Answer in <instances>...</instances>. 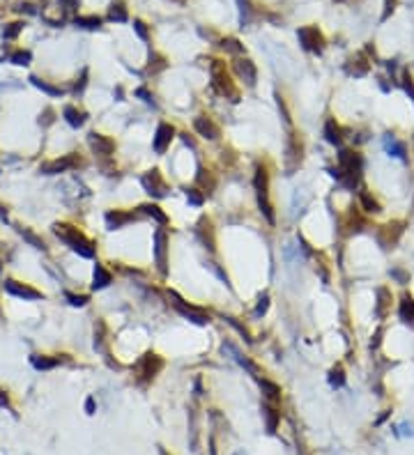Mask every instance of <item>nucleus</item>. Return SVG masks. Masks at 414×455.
<instances>
[{"mask_svg":"<svg viewBox=\"0 0 414 455\" xmlns=\"http://www.w3.org/2000/svg\"><path fill=\"white\" fill-rule=\"evenodd\" d=\"M161 455H168V453H166V451H161Z\"/></svg>","mask_w":414,"mask_h":455,"instance_id":"obj_49","label":"nucleus"},{"mask_svg":"<svg viewBox=\"0 0 414 455\" xmlns=\"http://www.w3.org/2000/svg\"><path fill=\"white\" fill-rule=\"evenodd\" d=\"M0 274H3V262H0Z\"/></svg>","mask_w":414,"mask_h":455,"instance_id":"obj_48","label":"nucleus"},{"mask_svg":"<svg viewBox=\"0 0 414 455\" xmlns=\"http://www.w3.org/2000/svg\"><path fill=\"white\" fill-rule=\"evenodd\" d=\"M265 311H267V295L260 297V301H258V306H255V313H253V315L260 317V315H265Z\"/></svg>","mask_w":414,"mask_h":455,"instance_id":"obj_39","label":"nucleus"},{"mask_svg":"<svg viewBox=\"0 0 414 455\" xmlns=\"http://www.w3.org/2000/svg\"><path fill=\"white\" fill-rule=\"evenodd\" d=\"M21 30H23V23H9V26L5 28V37H7V39H12V37H16Z\"/></svg>","mask_w":414,"mask_h":455,"instance_id":"obj_37","label":"nucleus"},{"mask_svg":"<svg viewBox=\"0 0 414 455\" xmlns=\"http://www.w3.org/2000/svg\"><path fill=\"white\" fill-rule=\"evenodd\" d=\"M30 80H32V85H35V88H40L42 92L51 94V97H60V94H63V90H60V88H55V85H51V83H46V80L37 78V76H30Z\"/></svg>","mask_w":414,"mask_h":455,"instance_id":"obj_28","label":"nucleus"},{"mask_svg":"<svg viewBox=\"0 0 414 455\" xmlns=\"http://www.w3.org/2000/svg\"><path fill=\"white\" fill-rule=\"evenodd\" d=\"M161 366H164V361H161L156 354H145V357L141 359V363H138V375H141V379H152L156 375V373L161 370Z\"/></svg>","mask_w":414,"mask_h":455,"instance_id":"obj_8","label":"nucleus"},{"mask_svg":"<svg viewBox=\"0 0 414 455\" xmlns=\"http://www.w3.org/2000/svg\"><path fill=\"white\" fill-rule=\"evenodd\" d=\"M134 30L138 32V37H141V39L147 42V28H145V23H143V21H134Z\"/></svg>","mask_w":414,"mask_h":455,"instance_id":"obj_41","label":"nucleus"},{"mask_svg":"<svg viewBox=\"0 0 414 455\" xmlns=\"http://www.w3.org/2000/svg\"><path fill=\"white\" fill-rule=\"evenodd\" d=\"M359 200H361V207H364L366 212H370V214H378V212L382 210V207H380V202L375 200V198L370 196L368 191H364V193H361V196H359Z\"/></svg>","mask_w":414,"mask_h":455,"instance_id":"obj_29","label":"nucleus"},{"mask_svg":"<svg viewBox=\"0 0 414 455\" xmlns=\"http://www.w3.org/2000/svg\"><path fill=\"white\" fill-rule=\"evenodd\" d=\"M391 301V295H389L387 287H378V306H375V313L378 317H384L387 315V303Z\"/></svg>","mask_w":414,"mask_h":455,"instance_id":"obj_24","label":"nucleus"},{"mask_svg":"<svg viewBox=\"0 0 414 455\" xmlns=\"http://www.w3.org/2000/svg\"><path fill=\"white\" fill-rule=\"evenodd\" d=\"M221 46H223L226 51H230V53H242V51H244V46H242L237 39H232V37H230V39H223Z\"/></svg>","mask_w":414,"mask_h":455,"instance_id":"obj_34","label":"nucleus"},{"mask_svg":"<svg viewBox=\"0 0 414 455\" xmlns=\"http://www.w3.org/2000/svg\"><path fill=\"white\" fill-rule=\"evenodd\" d=\"M329 384L331 386H343L345 384V375H343V368L341 366H336V368H331V373H329Z\"/></svg>","mask_w":414,"mask_h":455,"instance_id":"obj_32","label":"nucleus"},{"mask_svg":"<svg viewBox=\"0 0 414 455\" xmlns=\"http://www.w3.org/2000/svg\"><path fill=\"white\" fill-rule=\"evenodd\" d=\"M297 39H299V44H302V49L311 51V53H322V49H325V37H322V32L318 30L316 26L299 28Z\"/></svg>","mask_w":414,"mask_h":455,"instance_id":"obj_3","label":"nucleus"},{"mask_svg":"<svg viewBox=\"0 0 414 455\" xmlns=\"http://www.w3.org/2000/svg\"><path fill=\"white\" fill-rule=\"evenodd\" d=\"M85 411H88V414H94V398H88V400H85Z\"/></svg>","mask_w":414,"mask_h":455,"instance_id":"obj_45","label":"nucleus"},{"mask_svg":"<svg viewBox=\"0 0 414 455\" xmlns=\"http://www.w3.org/2000/svg\"><path fill=\"white\" fill-rule=\"evenodd\" d=\"M187 198H189V205H193V207H201L203 202H205V198H203V193L198 191V189H189Z\"/></svg>","mask_w":414,"mask_h":455,"instance_id":"obj_33","label":"nucleus"},{"mask_svg":"<svg viewBox=\"0 0 414 455\" xmlns=\"http://www.w3.org/2000/svg\"><path fill=\"white\" fill-rule=\"evenodd\" d=\"M111 281H113L111 272H108L104 264H97V267H94V283H92L94 290H104L106 285H111Z\"/></svg>","mask_w":414,"mask_h":455,"instance_id":"obj_18","label":"nucleus"},{"mask_svg":"<svg viewBox=\"0 0 414 455\" xmlns=\"http://www.w3.org/2000/svg\"><path fill=\"white\" fill-rule=\"evenodd\" d=\"M384 3H387V5H384V14H382V21H384V18H389V14L393 12V0H384Z\"/></svg>","mask_w":414,"mask_h":455,"instance_id":"obj_43","label":"nucleus"},{"mask_svg":"<svg viewBox=\"0 0 414 455\" xmlns=\"http://www.w3.org/2000/svg\"><path fill=\"white\" fill-rule=\"evenodd\" d=\"M391 276H393V278H396V281H398V283H403V285H405V283H407V281H410V276H407V274H405V272H403V269H391Z\"/></svg>","mask_w":414,"mask_h":455,"instance_id":"obj_40","label":"nucleus"},{"mask_svg":"<svg viewBox=\"0 0 414 455\" xmlns=\"http://www.w3.org/2000/svg\"><path fill=\"white\" fill-rule=\"evenodd\" d=\"M166 251H168V237H166L164 230H156L154 235V255H156V267H159V272L166 276V272H168V267H166Z\"/></svg>","mask_w":414,"mask_h":455,"instance_id":"obj_9","label":"nucleus"},{"mask_svg":"<svg viewBox=\"0 0 414 455\" xmlns=\"http://www.w3.org/2000/svg\"><path fill=\"white\" fill-rule=\"evenodd\" d=\"M108 18L111 21H115V23H125L127 18V7H125V3H113L111 5V9H108Z\"/></svg>","mask_w":414,"mask_h":455,"instance_id":"obj_27","label":"nucleus"},{"mask_svg":"<svg viewBox=\"0 0 414 455\" xmlns=\"http://www.w3.org/2000/svg\"><path fill=\"white\" fill-rule=\"evenodd\" d=\"M141 212L147 214V216H152L154 221H159L161 225L168 223V216H166L164 212H161V207H156V205H150V202H147V205H141Z\"/></svg>","mask_w":414,"mask_h":455,"instance_id":"obj_26","label":"nucleus"},{"mask_svg":"<svg viewBox=\"0 0 414 455\" xmlns=\"http://www.w3.org/2000/svg\"><path fill=\"white\" fill-rule=\"evenodd\" d=\"M403 88H405V92L410 94V99L414 101V78L410 72H403Z\"/></svg>","mask_w":414,"mask_h":455,"instance_id":"obj_36","label":"nucleus"},{"mask_svg":"<svg viewBox=\"0 0 414 455\" xmlns=\"http://www.w3.org/2000/svg\"><path fill=\"white\" fill-rule=\"evenodd\" d=\"M136 97H143V99H145V101H152V94L147 92L145 88H138V90H136Z\"/></svg>","mask_w":414,"mask_h":455,"instance_id":"obj_44","label":"nucleus"},{"mask_svg":"<svg viewBox=\"0 0 414 455\" xmlns=\"http://www.w3.org/2000/svg\"><path fill=\"white\" fill-rule=\"evenodd\" d=\"M398 315L405 324H414V299L410 295H405L401 299V306H398Z\"/></svg>","mask_w":414,"mask_h":455,"instance_id":"obj_17","label":"nucleus"},{"mask_svg":"<svg viewBox=\"0 0 414 455\" xmlns=\"http://www.w3.org/2000/svg\"><path fill=\"white\" fill-rule=\"evenodd\" d=\"M12 60L14 65H23V67H26L28 63H30V53H28V51H16V53H12Z\"/></svg>","mask_w":414,"mask_h":455,"instance_id":"obj_35","label":"nucleus"},{"mask_svg":"<svg viewBox=\"0 0 414 455\" xmlns=\"http://www.w3.org/2000/svg\"><path fill=\"white\" fill-rule=\"evenodd\" d=\"M325 138L329 140L331 145H339L341 143V127L336 125V120H327V125H325Z\"/></svg>","mask_w":414,"mask_h":455,"instance_id":"obj_21","label":"nucleus"},{"mask_svg":"<svg viewBox=\"0 0 414 455\" xmlns=\"http://www.w3.org/2000/svg\"><path fill=\"white\" fill-rule=\"evenodd\" d=\"M401 232H403L401 223H389V225H384L382 230L378 232V239H380V244H382L384 249H391V246L398 241Z\"/></svg>","mask_w":414,"mask_h":455,"instance_id":"obj_15","label":"nucleus"},{"mask_svg":"<svg viewBox=\"0 0 414 455\" xmlns=\"http://www.w3.org/2000/svg\"><path fill=\"white\" fill-rule=\"evenodd\" d=\"M260 388H263V393H265V398H267L269 402H279L281 400V386L279 384H274V382H269V379H260Z\"/></svg>","mask_w":414,"mask_h":455,"instance_id":"obj_19","label":"nucleus"},{"mask_svg":"<svg viewBox=\"0 0 414 455\" xmlns=\"http://www.w3.org/2000/svg\"><path fill=\"white\" fill-rule=\"evenodd\" d=\"M212 88L219 94H223V97H232V101H237V90L232 85L230 76L226 72V65L221 60H214L212 63Z\"/></svg>","mask_w":414,"mask_h":455,"instance_id":"obj_2","label":"nucleus"},{"mask_svg":"<svg viewBox=\"0 0 414 455\" xmlns=\"http://www.w3.org/2000/svg\"><path fill=\"white\" fill-rule=\"evenodd\" d=\"M173 136H175V129L168 125V122H161V125L156 127V134H154V152L156 154H164V152L168 150Z\"/></svg>","mask_w":414,"mask_h":455,"instance_id":"obj_11","label":"nucleus"},{"mask_svg":"<svg viewBox=\"0 0 414 455\" xmlns=\"http://www.w3.org/2000/svg\"><path fill=\"white\" fill-rule=\"evenodd\" d=\"M384 150H387L391 156H396V159H405V152H407L405 145L398 143L393 136H387V138H384Z\"/></svg>","mask_w":414,"mask_h":455,"instance_id":"obj_20","label":"nucleus"},{"mask_svg":"<svg viewBox=\"0 0 414 455\" xmlns=\"http://www.w3.org/2000/svg\"><path fill=\"white\" fill-rule=\"evenodd\" d=\"M232 69H235V74L240 76L242 80H244L249 88H253L255 85V78H258V72H255V65L251 63L249 58H237L235 63H232Z\"/></svg>","mask_w":414,"mask_h":455,"instance_id":"obj_7","label":"nucleus"},{"mask_svg":"<svg viewBox=\"0 0 414 455\" xmlns=\"http://www.w3.org/2000/svg\"><path fill=\"white\" fill-rule=\"evenodd\" d=\"M141 182H143V187H145V191L152 193V196H156V198H164L166 193H168V187H166V182H164V177H161L159 170H150V173H145Z\"/></svg>","mask_w":414,"mask_h":455,"instance_id":"obj_6","label":"nucleus"},{"mask_svg":"<svg viewBox=\"0 0 414 455\" xmlns=\"http://www.w3.org/2000/svg\"><path fill=\"white\" fill-rule=\"evenodd\" d=\"M170 297H173V303H175V308L180 311V315H184L187 320H191V322H196V324H207L209 322V315L205 311H201V308H196V306H187L182 299H180L175 292H170Z\"/></svg>","mask_w":414,"mask_h":455,"instance_id":"obj_5","label":"nucleus"},{"mask_svg":"<svg viewBox=\"0 0 414 455\" xmlns=\"http://www.w3.org/2000/svg\"><path fill=\"white\" fill-rule=\"evenodd\" d=\"M240 5H242V21H244V23H249V18H251L249 0H240Z\"/></svg>","mask_w":414,"mask_h":455,"instance_id":"obj_42","label":"nucleus"},{"mask_svg":"<svg viewBox=\"0 0 414 455\" xmlns=\"http://www.w3.org/2000/svg\"><path fill=\"white\" fill-rule=\"evenodd\" d=\"M81 166V159L74 154H67L63 159H53V161H46L42 163V173L44 175H58V173H65V170H71V168H78Z\"/></svg>","mask_w":414,"mask_h":455,"instance_id":"obj_4","label":"nucleus"},{"mask_svg":"<svg viewBox=\"0 0 414 455\" xmlns=\"http://www.w3.org/2000/svg\"><path fill=\"white\" fill-rule=\"evenodd\" d=\"M32 366L37 368V370H51V368L60 366V359H51V357H42V354H35V357L30 359Z\"/></svg>","mask_w":414,"mask_h":455,"instance_id":"obj_22","label":"nucleus"},{"mask_svg":"<svg viewBox=\"0 0 414 455\" xmlns=\"http://www.w3.org/2000/svg\"><path fill=\"white\" fill-rule=\"evenodd\" d=\"M0 219H7V212H5L3 207H0Z\"/></svg>","mask_w":414,"mask_h":455,"instance_id":"obj_47","label":"nucleus"},{"mask_svg":"<svg viewBox=\"0 0 414 455\" xmlns=\"http://www.w3.org/2000/svg\"><path fill=\"white\" fill-rule=\"evenodd\" d=\"M21 232V237L23 239L28 241V244L30 246H35V249H40V251H46V244H44V239H40V237L35 235V232H30V230H26V228H23V230H18Z\"/></svg>","mask_w":414,"mask_h":455,"instance_id":"obj_30","label":"nucleus"},{"mask_svg":"<svg viewBox=\"0 0 414 455\" xmlns=\"http://www.w3.org/2000/svg\"><path fill=\"white\" fill-rule=\"evenodd\" d=\"M339 168L341 170H350V173H361V168H364V159H361L359 152L343 150L339 154Z\"/></svg>","mask_w":414,"mask_h":455,"instance_id":"obj_12","label":"nucleus"},{"mask_svg":"<svg viewBox=\"0 0 414 455\" xmlns=\"http://www.w3.org/2000/svg\"><path fill=\"white\" fill-rule=\"evenodd\" d=\"M193 129H196L198 136H203V138H207V140H216L219 136H221V129L212 122V117H205V115L193 120Z\"/></svg>","mask_w":414,"mask_h":455,"instance_id":"obj_10","label":"nucleus"},{"mask_svg":"<svg viewBox=\"0 0 414 455\" xmlns=\"http://www.w3.org/2000/svg\"><path fill=\"white\" fill-rule=\"evenodd\" d=\"M178 3H184V0H178Z\"/></svg>","mask_w":414,"mask_h":455,"instance_id":"obj_50","label":"nucleus"},{"mask_svg":"<svg viewBox=\"0 0 414 455\" xmlns=\"http://www.w3.org/2000/svg\"><path fill=\"white\" fill-rule=\"evenodd\" d=\"M5 290L14 297H21V299H42L40 290H35V287H30V285H23V283H18V281H12V278L5 281Z\"/></svg>","mask_w":414,"mask_h":455,"instance_id":"obj_14","label":"nucleus"},{"mask_svg":"<svg viewBox=\"0 0 414 455\" xmlns=\"http://www.w3.org/2000/svg\"><path fill=\"white\" fill-rule=\"evenodd\" d=\"M263 416L267 419V432H276V425H279L281 411H276L272 405H265V407H263Z\"/></svg>","mask_w":414,"mask_h":455,"instance_id":"obj_23","label":"nucleus"},{"mask_svg":"<svg viewBox=\"0 0 414 455\" xmlns=\"http://www.w3.org/2000/svg\"><path fill=\"white\" fill-rule=\"evenodd\" d=\"M88 143H90V148H92L94 154H99V156H111L113 150H115V143L104 134H90Z\"/></svg>","mask_w":414,"mask_h":455,"instance_id":"obj_13","label":"nucleus"},{"mask_svg":"<svg viewBox=\"0 0 414 455\" xmlns=\"http://www.w3.org/2000/svg\"><path fill=\"white\" fill-rule=\"evenodd\" d=\"M53 232L65 241L67 246H71V251H76L78 255L83 258H92L94 255V246L78 228H71V225H65V223H55L53 225Z\"/></svg>","mask_w":414,"mask_h":455,"instance_id":"obj_1","label":"nucleus"},{"mask_svg":"<svg viewBox=\"0 0 414 455\" xmlns=\"http://www.w3.org/2000/svg\"><path fill=\"white\" fill-rule=\"evenodd\" d=\"M65 120L69 122L71 127H76V129H78V127H83V122H85V115L81 111H76L74 106H65Z\"/></svg>","mask_w":414,"mask_h":455,"instance_id":"obj_25","label":"nucleus"},{"mask_svg":"<svg viewBox=\"0 0 414 455\" xmlns=\"http://www.w3.org/2000/svg\"><path fill=\"white\" fill-rule=\"evenodd\" d=\"M76 26H81V28H90V30H94V28L102 26V18H99V16H78V18H76Z\"/></svg>","mask_w":414,"mask_h":455,"instance_id":"obj_31","label":"nucleus"},{"mask_svg":"<svg viewBox=\"0 0 414 455\" xmlns=\"http://www.w3.org/2000/svg\"><path fill=\"white\" fill-rule=\"evenodd\" d=\"M51 122H53V111L46 108V111H44V125H51Z\"/></svg>","mask_w":414,"mask_h":455,"instance_id":"obj_46","label":"nucleus"},{"mask_svg":"<svg viewBox=\"0 0 414 455\" xmlns=\"http://www.w3.org/2000/svg\"><path fill=\"white\" fill-rule=\"evenodd\" d=\"M134 219H136V216L131 214V212H122V210H111V212H106V225L111 228V230L127 225L129 221H134Z\"/></svg>","mask_w":414,"mask_h":455,"instance_id":"obj_16","label":"nucleus"},{"mask_svg":"<svg viewBox=\"0 0 414 455\" xmlns=\"http://www.w3.org/2000/svg\"><path fill=\"white\" fill-rule=\"evenodd\" d=\"M65 297L69 299L71 306H85V303H88V297H83V295H71V292H67Z\"/></svg>","mask_w":414,"mask_h":455,"instance_id":"obj_38","label":"nucleus"}]
</instances>
